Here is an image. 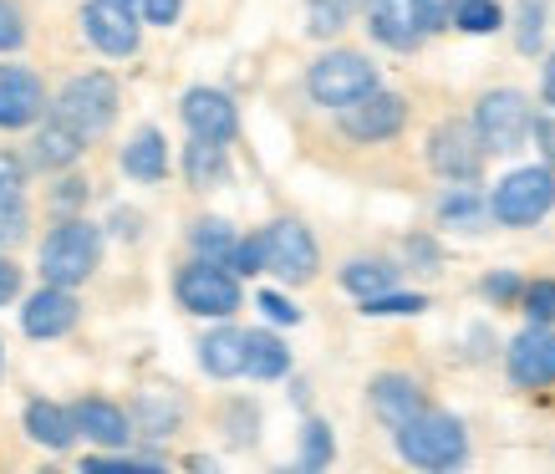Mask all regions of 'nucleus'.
I'll return each instance as SVG.
<instances>
[{
	"label": "nucleus",
	"mask_w": 555,
	"mask_h": 474,
	"mask_svg": "<svg viewBox=\"0 0 555 474\" xmlns=\"http://www.w3.org/2000/svg\"><path fill=\"white\" fill-rule=\"evenodd\" d=\"M26 434H31L36 444H47V449H72L77 419H72V408L51 403V398H36V403L26 408Z\"/></svg>",
	"instance_id": "obj_22"
},
{
	"label": "nucleus",
	"mask_w": 555,
	"mask_h": 474,
	"mask_svg": "<svg viewBox=\"0 0 555 474\" xmlns=\"http://www.w3.org/2000/svg\"><path fill=\"white\" fill-rule=\"evenodd\" d=\"M367 317H413V311H428V296H408V291H383V296H367L362 302Z\"/></svg>",
	"instance_id": "obj_33"
},
{
	"label": "nucleus",
	"mask_w": 555,
	"mask_h": 474,
	"mask_svg": "<svg viewBox=\"0 0 555 474\" xmlns=\"http://www.w3.org/2000/svg\"><path fill=\"white\" fill-rule=\"evenodd\" d=\"M41 281H51V286H82L87 276L98 271L102 260V230L87 220H67L56 225L47 235V245H41Z\"/></svg>",
	"instance_id": "obj_2"
},
{
	"label": "nucleus",
	"mask_w": 555,
	"mask_h": 474,
	"mask_svg": "<svg viewBox=\"0 0 555 474\" xmlns=\"http://www.w3.org/2000/svg\"><path fill=\"white\" fill-rule=\"evenodd\" d=\"M173 291H179V306L184 311H194V317H230V311H240V281L230 266H219V260H194V266H184L179 271V281H173Z\"/></svg>",
	"instance_id": "obj_7"
},
{
	"label": "nucleus",
	"mask_w": 555,
	"mask_h": 474,
	"mask_svg": "<svg viewBox=\"0 0 555 474\" xmlns=\"http://www.w3.org/2000/svg\"><path fill=\"white\" fill-rule=\"evenodd\" d=\"M341 118V133L357 138V143H383V138H398L408 123V102L398 92H383V87H372L367 98L347 102L337 107Z\"/></svg>",
	"instance_id": "obj_10"
},
{
	"label": "nucleus",
	"mask_w": 555,
	"mask_h": 474,
	"mask_svg": "<svg viewBox=\"0 0 555 474\" xmlns=\"http://www.w3.org/2000/svg\"><path fill=\"white\" fill-rule=\"evenodd\" d=\"M332 464V428L321 419H306L301 428V470H326Z\"/></svg>",
	"instance_id": "obj_32"
},
{
	"label": "nucleus",
	"mask_w": 555,
	"mask_h": 474,
	"mask_svg": "<svg viewBox=\"0 0 555 474\" xmlns=\"http://www.w3.org/2000/svg\"><path fill=\"white\" fill-rule=\"evenodd\" d=\"M72 326H77V296H72L67 286L41 281V291H36L31 302H26V311H21V332L36 342H51V337H67Z\"/></svg>",
	"instance_id": "obj_15"
},
{
	"label": "nucleus",
	"mask_w": 555,
	"mask_h": 474,
	"mask_svg": "<svg viewBox=\"0 0 555 474\" xmlns=\"http://www.w3.org/2000/svg\"><path fill=\"white\" fill-rule=\"evenodd\" d=\"M51 113L62 123H72L82 138L107 133L113 118H118V82H113L107 72H82V77H72V82L62 87V98H56Z\"/></svg>",
	"instance_id": "obj_4"
},
{
	"label": "nucleus",
	"mask_w": 555,
	"mask_h": 474,
	"mask_svg": "<svg viewBox=\"0 0 555 474\" xmlns=\"http://www.w3.org/2000/svg\"><path fill=\"white\" fill-rule=\"evenodd\" d=\"M341 286L352 291V296H383V291L398 286V266H387V260H352L347 271H341Z\"/></svg>",
	"instance_id": "obj_26"
},
{
	"label": "nucleus",
	"mask_w": 555,
	"mask_h": 474,
	"mask_svg": "<svg viewBox=\"0 0 555 474\" xmlns=\"http://www.w3.org/2000/svg\"><path fill=\"white\" fill-rule=\"evenodd\" d=\"M306 87H311V98L321 107H347V102L367 98L372 87H377V67H372L362 51H326V56L311 62Z\"/></svg>",
	"instance_id": "obj_6"
},
{
	"label": "nucleus",
	"mask_w": 555,
	"mask_h": 474,
	"mask_svg": "<svg viewBox=\"0 0 555 474\" xmlns=\"http://www.w3.org/2000/svg\"><path fill=\"white\" fill-rule=\"evenodd\" d=\"M489 296L494 306H505V302H515V296H525V286H520V276L515 271H494V276H485V286H479Z\"/></svg>",
	"instance_id": "obj_38"
},
{
	"label": "nucleus",
	"mask_w": 555,
	"mask_h": 474,
	"mask_svg": "<svg viewBox=\"0 0 555 474\" xmlns=\"http://www.w3.org/2000/svg\"><path fill=\"white\" fill-rule=\"evenodd\" d=\"M245 373L270 383V377H286L291 373V347L275 332H250V362H245Z\"/></svg>",
	"instance_id": "obj_25"
},
{
	"label": "nucleus",
	"mask_w": 555,
	"mask_h": 474,
	"mask_svg": "<svg viewBox=\"0 0 555 474\" xmlns=\"http://www.w3.org/2000/svg\"><path fill=\"white\" fill-rule=\"evenodd\" d=\"M367 403H372V413H377V419L398 434L408 419H418V413H423V388L408 373H383V377H372Z\"/></svg>",
	"instance_id": "obj_17"
},
{
	"label": "nucleus",
	"mask_w": 555,
	"mask_h": 474,
	"mask_svg": "<svg viewBox=\"0 0 555 474\" xmlns=\"http://www.w3.org/2000/svg\"><path fill=\"white\" fill-rule=\"evenodd\" d=\"M540 36H545V0H520V16H515V47H520L525 56H535Z\"/></svg>",
	"instance_id": "obj_31"
},
{
	"label": "nucleus",
	"mask_w": 555,
	"mask_h": 474,
	"mask_svg": "<svg viewBox=\"0 0 555 474\" xmlns=\"http://www.w3.org/2000/svg\"><path fill=\"white\" fill-rule=\"evenodd\" d=\"M21 41H26V21L11 0H0V51H21Z\"/></svg>",
	"instance_id": "obj_37"
},
{
	"label": "nucleus",
	"mask_w": 555,
	"mask_h": 474,
	"mask_svg": "<svg viewBox=\"0 0 555 474\" xmlns=\"http://www.w3.org/2000/svg\"><path fill=\"white\" fill-rule=\"evenodd\" d=\"M525 317L540 326L555 322V281H530L525 286Z\"/></svg>",
	"instance_id": "obj_35"
},
{
	"label": "nucleus",
	"mask_w": 555,
	"mask_h": 474,
	"mask_svg": "<svg viewBox=\"0 0 555 474\" xmlns=\"http://www.w3.org/2000/svg\"><path fill=\"white\" fill-rule=\"evenodd\" d=\"M454 26L469 36H489V31L505 26V11H500V0H459Z\"/></svg>",
	"instance_id": "obj_28"
},
{
	"label": "nucleus",
	"mask_w": 555,
	"mask_h": 474,
	"mask_svg": "<svg viewBox=\"0 0 555 474\" xmlns=\"http://www.w3.org/2000/svg\"><path fill=\"white\" fill-rule=\"evenodd\" d=\"M138 5H143V16H149L153 26H173V21H179V5H184V0H138Z\"/></svg>",
	"instance_id": "obj_41"
},
{
	"label": "nucleus",
	"mask_w": 555,
	"mask_h": 474,
	"mask_svg": "<svg viewBox=\"0 0 555 474\" xmlns=\"http://www.w3.org/2000/svg\"><path fill=\"white\" fill-rule=\"evenodd\" d=\"M122 174L138 179V184H158L164 174H169V143L158 128H143V133L122 149Z\"/></svg>",
	"instance_id": "obj_21"
},
{
	"label": "nucleus",
	"mask_w": 555,
	"mask_h": 474,
	"mask_svg": "<svg viewBox=\"0 0 555 474\" xmlns=\"http://www.w3.org/2000/svg\"><path fill=\"white\" fill-rule=\"evenodd\" d=\"M230 271H235V276H260V271H266V235L240 240L235 255H230Z\"/></svg>",
	"instance_id": "obj_36"
},
{
	"label": "nucleus",
	"mask_w": 555,
	"mask_h": 474,
	"mask_svg": "<svg viewBox=\"0 0 555 474\" xmlns=\"http://www.w3.org/2000/svg\"><path fill=\"white\" fill-rule=\"evenodd\" d=\"M485 209H489V200H479V189H454L449 200L438 204V220H443V225H464V230H474Z\"/></svg>",
	"instance_id": "obj_29"
},
{
	"label": "nucleus",
	"mask_w": 555,
	"mask_h": 474,
	"mask_svg": "<svg viewBox=\"0 0 555 474\" xmlns=\"http://www.w3.org/2000/svg\"><path fill=\"white\" fill-rule=\"evenodd\" d=\"M540 92H545V102L555 107V56H545V72H540Z\"/></svg>",
	"instance_id": "obj_46"
},
{
	"label": "nucleus",
	"mask_w": 555,
	"mask_h": 474,
	"mask_svg": "<svg viewBox=\"0 0 555 474\" xmlns=\"http://www.w3.org/2000/svg\"><path fill=\"white\" fill-rule=\"evenodd\" d=\"M367 31L392 51H413L428 36L418 0H367Z\"/></svg>",
	"instance_id": "obj_16"
},
{
	"label": "nucleus",
	"mask_w": 555,
	"mask_h": 474,
	"mask_svg": "<svg viewBox=\"0 0 555 474\" xmlns=\"http://www.w3.org/2000/svg\"><path fill=\"white\" fill-rule=\"evenodd\" d=\"M418 11H423V26H428V31H438V26H454L459 0H418Z\"/></svg>",
	"instance_id": "obj_40"
},
{
	"label": "nucleus",
	"mask_w": 555,
	"mask_h": 474,
	"mask_svg": "<svg viewBox=\"0 0 555 474\" xmlns=\"http://www.w3.org/2000/svg\"><path fill=\"white\" fill-rule=\"evenodd\" d=\"M485 138H479V128L474 123H438L434 138H428V164H434V174H443V179H454V184H474L479 179V169H485Z\"/></svg>",
	"instance_id": "obj_8"
},
{
	"label": "nucleus",
	"mask_w": 555,
	"mask_h": 474,
	"mask_svg": "<svg viewBox=\"0 0 555 474\" xmlns=\"http://www.w3.org/2000/svg\"><path fill=\"white\" fill-rule=\"evenodd\" d=\"M184 123L194 138H209V143H230V138L240 133V113L235 102L224 98L219 87H189L184 92Z\"/></svg>",
	"instance_id": "obj_14"
},
{
	"label": "nucleus",
	"mask_w": 555,
	"mask_h": 474,
	"mask_svg": "<svg viewBox=\"0 0 555 474\" xmlns=\"http://www.w3.org/2000/svg\"><path fill=\"white\" fill-rule=\"evenodd\" d=\"M122 5H138V0H122Z\"/></svg>",
	"instance_id": "obj_47"
},
{
	"label": "nucleus",
	"mask_w": 555,
	"mask_h": 474,
	"mask_svg": "<svg viewBox=\"0 0 555 474\" xmlns=\"http://www.w3.org/2000/svg\"><path fill=\"white\" fill-rule=\"evenodd\" d=\"M82 149H87V138L77 133L72 123H62L56 113H51V118L41 123V133H36V143H31V164H36V169H47V174L72 169V164L82 158Z\"/></svg>",
	"instance_id": "obj_19"
},
{
	"label": "nucleus",
	"mask_w": 555,
	"mask_h": 474,
	"mask_svg": "<svg viewBox=\"0 0 555 474\" xmlns=\"http://www.w3.org/2000/svg\"><path fill=\"white\" fill-rule=\"evenodd\" d=\"M184 179L194 189H219L230 179V158H224V143H209V138H194L184 149Z\"/></svg>",
	"instance_id": "obj_23"
},
{
	"label": "nucleus",
	"mask_w": 555,
	"mask_h": 474,
	"mask_svg": "<svg viewBox=\"0 0 555 474\" xmlns=\"http://www.w3.org/2000/svg\"><path fill=\"white\" fill-rule=\"evenodd\" d=\"M535 143H540V153H545V164L555 169V113H545V118H535Z\"/></svg>",
	"instance_id": "obj_43"
},
{
	"label": "nucleus",
	"mask_w": 555,
	"mask_h": 474,
	"mask_svg": "<svg viewBox=\"0 0 555 474\" xmlns=\"http://www.w3.org/2000/svg\"><path fill=\"white\" fill-rule=\"evenodd\" d=\"M260 311H266L275 326H296V322H301V306H291L286 296H275V291H260Z\"/></svg>",
	"instance_id": "obj_39"
},
{
	"label": "nucleus",
	"mask_w": 555,
	"mask_h": 474,
	"mask_svg": "<svg viewBox=\"0 0 555 474\" xmlns=\"http://www.w3.org/2000/svg\"><path fill=\"white\" fill-rule=\"evenodd\" d=\"M82 200H87L82 179H67V184H62V194H56V204H62V209H72V204H82Z\"/></svg>",
	"instance_id": "obj_45"
},
{
	"label": "nucleus",
	"mask_w": 555,
	"mask_h": 474,
	"mask_svg": "<svg viewBox=\"0 0 555 474\" xmlns=\"http://www.w3.org/2000/svg\"><path fill=\"white\" fill-rule=\"evenodd\" d=\"M184 419V403L173 398V393H143L138 398V428H143V439H169L173 428Z\"/></svg>",
	"instance_id": "obj_24"
},
{
	"label": "nucleus",
	"mask_w": 555,
	"mask_h": 474,
	"mask_svg": "<svg viewBox=\"0 0 555 474\" xmlns=\"http://www.w3.org/2000/svg\"><path fill=\"white\" fill-rule=\"evenodd\" d=\"M260 235H266V271L270 276H281L291 286H301V281L317 276L321 251L301 220H275V225H266Z\"/></svg>",
	"instance_id": "obj_9"
},
{
	"label": "nucleus",
	"mask_w": 555,
	"mask_h": 474,
	"mask_svg": "<svg viewBox=\"0 0 555 474\" xmlns=\"http://www.w3.org/2000/svg\"><path fill=\"white\" fill-rule=\"evenodd\" d=\"M505 362H509V377H515L520 388H551L555 383V332L530 322L520 337L509 342Z\"/></svg>",
	"instance_id": "obj_11"
},
{
	"label": "nucleus",
	"mask_w": 555,
	"mask_h": 474,
	"mask_svg": "<svg viewBox=\"0 0 555 474\" xmlns=\"http://www.w3.org/2000/svg\"><path fill=\"white\" fill-rule=\"evenodd\" d=\"M26 184V164H21L16 153L0 149V189H21Z\"/></svg>",
	"instance_id": "obj_42"
},
{
	"label": "nucleus",
	"mask_w": 555,
	"mask_h": 474,
	"mask_svg": "<svg viewBox=\"0 0 555 474\" xmlns=\"http://www.w3.org/2000/svg\"><path fill=\"white\" fill-rule=\"evenodd\" d=\"M16 291H21V271H16V260H5V255H0V306L11 302Z\"/></svg>",
	"instance_id": "obj_44"
},
{
	"label": "nucleus",
	"mask_w": 555,
	"mask_h": 474,
	"mask_svg": "<svg viewBox=\"0 0 555 474\" xmlns=\"http://www.w3.org/2000/svg\"><path fill=\"white\" fill-rule=\"evenodd\" d=\"M189 240H194L199 260H219V266H230V255H235V245H240V235L224 220H199Z\"/></svg>",
	"instance_id": "obj_27"
},
{
	"label": "nucleus",
	"mask_w": 555,
	"mask_h": 474,
	"mask_svg": "<svg viewBox=\"0 0 555 474\" xmlns=\"http://www.w3.org/2000/svg\"><path fill=\"white\" fill-rule=\"evenodd\" d=\"M347 5H352V0H311L306 31L311 36H337L341 26H347Z\"/></svg>",
	"instance_id": "obj_34"
},
{
	"label": "nucleus",
	"mask_w": 555,
	"mask_h": 474,
	"mask_svg": "<svg viewBox=\"0 0 555 474\" xmlns=\"http://www.w3.org/2000/svg\"><path fill=\"white\" fill-rule=\"evenodd\" d=\"M398 454L413 470H459L469 459V439H464V424H459L454 413L423 408L418 419H408L398 428Z\"/></svg>",
	"instance_id": "obj_1"
},
{
	"label": "nucleus",
	"mask_w": 555,
	"mask_h": 474,
	"mask_svg": "<svg viewBox=\"0 0 555 474\" xmlns=\"http://www.w3.org/2000/svg\"><path fill=\"white\" fill-rule=\"evenodd\" d=\"M26 225H31V215H26L21 189H0V251L16 245V240H26Z\"/></svg>",
	"instance_id": "obj_30"
},
{
	"label": "nucleus",
	"mask_w": 555,
	"mask_h": 474,
	"mask_svg": "<svg viewBox=\"0 0 555 474\" xmlns=\"http://www.w3.org/2000/svg\"><path fill=\"white\" fill-rule=\"evenodd\" d=\"M474 128H479L489 153H520L530 128H535L530 98L515 92V87H494V92H485L479 107H474Z\"/></svg>",
	"instance_id": "obj_5"
},
{
	"label": "nucleus",
	"mask_w": 555,
	"mask_h": 474,
	"mask_svg": "<svg viewBox=\"0 0 555 474\" xmlns=\"http://www.w3.org/2000/svg\"><path fill=\"white\" fill-rule=\"evenodd\" d=\"M555 209V169L551 164H530V169L505 174L494 194H489V215L500 225H540Z\"/></svg>",
	"instance_id": "obj_3"
},
{
	"label": "nucleus",
	"mask_w": 555,
	"mask_h": 474,
	"mask_svg": "<svg viewBox=\"0 0 555 474\" xmlns=\"http://www.w3.org/2000/svg\"><path fill=\"white\" fill-rule=\"evenodd\" d=\"M72 419H77V434H87L102 449H122V444L133 439V419L118 403H107V398H82V403L72 408Z\"/></svg>",
	"instance_id": "obj_18"
},
{
	"label": "nucleus",
	"mask_w": 555,
	"mask_h": 474,
	"mask_svg": "<svg viewBox=\"0 0 555 474\" xmlns=\"http://www.w3.org/2000/svg\"><path fill=\"white\" fill-rule=\"evenodd\" d=\"M245 362H250V332H240V326H219L199 342V368L209 377H240Z\"/></svg>",
	"instance_id": "obj_20"
},
{
	"label": "nucleus",
	"mask_w": 555,
	"mask_h": 474,
	"mask_svg": "<svg viewBox=\"0 0 555 474\" xmlns=\"http://www.w3.org/2000/svg\"><path fill=\"white\" fill-rule=\"evenodd\" d=\"M47 118V87L26 67H5L0 62V128H31Z\"/></svg>",
	"instance_id": "obj_12"
},
{
	"label": "nucleus",
	"mask_w": 555,
	"mask_h": 474,
	"mask_svg": "<svg viewBox=\"0 0 555 474\" xmlns=\"http://www.w3.org/2000/svg\"><path fill=\"white\" fill-rule=\"evenodd\" d=\"M82 31L87 41L107 56H133L138 51V21H133V5L122 0H92L82 11Z\"/></svg>",
	"instance_id": "obj_13"
}]
</instances>
